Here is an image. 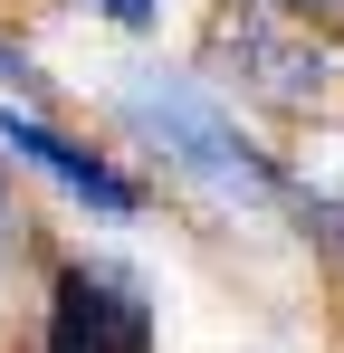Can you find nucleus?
<instances>
[{
  "mask_svg": "<svg viewBox=\"0 0 344 353\" xmlns=\"http://www.w3.org/2000/svg\"><path fill=\"white\" fill-rule=\"evenodd\" d=\"M124 124L163 153L182 181H201L211 201H229V210H268L278 201V172H268V153L229 124V105L211 96V86H191V77H163V67H144V77H124Z\"/></svg>",
  "mask_w": 344,
  "mask_h": 353,
  "instance_id": "1",
  "label": "nucleus"
},
{
  "mask_svg": "<svg viewBox=\"0 0 344 353\" xmlns=\"http://www.w3.org/2000/svg\"><path fill=\"white\" fill-rule=\"evenodd\" d=\"M48 353H153V305L115 268H67L48 305Z\"/></svg>",
  "mask_w": 344,
  "mask_h": 353,
  "instance_id": "2",
  "label": "nucleus"
},
{
  "mask_svg": "<svg viewBox=\"0 0 344 353\" xmlns=\"http://www.w3.org/2000/svg\"><path fill=\"white\" fill-rule=\"evenodd\" d=\"M0 153H19V163H39V172L57 181V191H77L86 210H106V220H124V210H144V191L115 172V163H96L86 143H67V134H48V124H29V115H10L0 105Z\"/></svg>",
  "mask_w": 344,
  "mask_h": 353,
  "instance_id": "3",
  "label": "nucleus"
},
{
  "mask_svg": "<svg viewBox=\"0 0 344 353\" xmlns=\"http://www.w3.org/2000/svg\"><path fill=\"white\" fill-rule=\"evenodd\" d=\"M86 10H106L115 29H144V19H153V0H86Z\"/></svg>",
  "mask_w": 344,
  "mask_h": 353,
  "instance_id": "4",
  "label": "nucleus"
},
{
  "mask_svg": "<svg viewBox=\"0 0 344 353\" xmlns=\"http://www.w3.org/2000/svg\"><path fill=\"white\" fill-rule=\"evenodd\" d=\"M0 77H29V67H19V48H10V39H0Z\"/></svg>",
  "mask_w": 344,
  "mask_h": 353,
  "instance_id": "5",
  "label": "nucleus"
}]
</instances>
